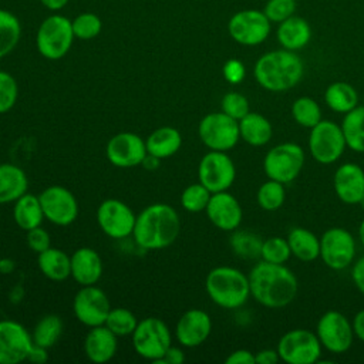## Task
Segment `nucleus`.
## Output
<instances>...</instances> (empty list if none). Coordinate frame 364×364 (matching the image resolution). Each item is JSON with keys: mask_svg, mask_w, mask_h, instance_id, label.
Returning <instances> with one entry per match:
<instances>
[{"mask_svg": "<svg viewBox=\"0 0 364 364\" xmlns=\"http://www.w3.org/2000/svg\"><path fill=\"white\" fill-rule=\"evenodd\" d=\"M200 141L210 151H229L232 149L239 138V121L233 119L223 111L212 112L205 115L198 127Z\"/></svg>", "mask_w": 364, "mask_h": 364, "instance_id": "9", "label": "nucleus"}, {"mask_svg": "<svg viewBox=\"0 0 364 364\" xmlns=\"http://www.w3.org/2000/svg\"><path fill=\"white\" fill-rule=\"evenodd\" d=\"M111 310L108 296L95 284L81 286L74 296L73 311L80 323L87 327H95L105 323Z\"/></svg>", "mask_w": 364, "mask_h": 364, "instance_id": "15", "label": "nucleus"}, {"mask_svg": "<svg viewBox=\"0 0 364 364\" xmlns=\"http://www.w3.org/2000/svg\"><path fill=\"white\" fill-rule=\"evenodd\" d=\"M353 331L364 343V310H360L353 318Z\"/></svg>", "mask_w": 364, "mask_h": 364, "instance_id": "53", "label": "nucleus"}, {"mask_svg": "<svg viewBox=\"0 0 364 364\" xmlns=\"http://www.w3.org/2000/svg\"><path fill=\"white\" fill-rule=\"evenodd\" d=\"M222 73H223L225 80L229 84H239L243 81V78L246 75V68L240 60L230 58L223 64Z\"/></svg>", "mask_w": 364, "mask_h": 364, "instance_id": "47", "label": "nucleus"}, {"mask_svg": "<svg viewBox=\"0 0 364 364\" xmlns=\"http://www.w3.org/2000/svg\"><path fill=\"white\" fill-rule=\"evenodd\" d=\"M181 230L176 210L166 203L146 206L135 219L132 236L146 250H158L171 246Z\"/></svg>", "mask_w": 364, "mask_h": 364, "instance_id": "2", "label": "nucleus"}, {"mask_svg": "<svg viewBox=\"0 0 364 364\" xmlns=\"http://www.w3.org/2000/svg\"><path fill=\"white\" fill-rule=\"evenodd\" d=\"M316 334L324 348L330 353H346L353 344V324L340 311H326L317 321Z\"/></svg>", "mask_w": 364, "mask_h": 364, "instance_id": "14", "label": "nucleus"}, {"mask_svg": "<svg viewBox=\"0 0 364 364\" xmlns=\"http://www.w3.org/2000/svg\"><path fill=\"white\" fill-rule=\"evenodd\" d=\"M71 277L81 286L95 284L102 274V260L91 247H80L71 256Z\"/></svg>", "mask_w": 364, "mask_h": 364, "instance_id": "24", "label": "nucleus"}, {"mask_svg": "<svg viewBox=\"0 0 364 364\" xmlns=\"http://www.w3.org/2000/svg\"><path fill=\"white\" fill-rule=\"evenodd\" d=\"M324 102L336 112L347 114L358 104V94L353 85L344 81L331 82L324 91Z\"/></svg>", "mask_w": 364, "mask_h": 364, "instance_id": "32", "label": "nucleus"}, {"mask_svg": "<svg viewBox=\"0 0 364 364\" xmlns=\"http://www.w3.org/2000/svg\"><path fill=\"white\" fill-rule=\"evenodd\" d=\"M225 363L226 364H256L255 354L245 348H239V350H235L233 353H230L226 357Z\"/></svg>", "mask_w": 364, "mask_h": 364, "instance_id": "48", "label": "nucleus"}, {"mask_svg": "<svg viewBox=\"0 0 364 364\" xmlns=\"http://www.w3.org/2000/svg\"><path fill=\"white\" fill-rule=\"evenodd\" d=\"M358 237H360V240L364 246V219H363V222L360 223V228H358Z\"/></svg>", "mask_w": 364, "mask_h": 364, "instance_id": "56", "label": "nucleus"}, {"mask_svg": "<svg viewBox=\"0 0 364 364\" xmlns=\"http://www.w3.org/2000/svg\"><path fill=\"white\" fill-rule=\"evenodd\" d=\"M247 277L250 296L264 307L282 309L296 299L297 279L284 264L259 262Z\"/></svg>", "mask_w": 364, "mask_h": 364, "instance_id": "1", "label": "nucleus"}, {"mask_svg": "<svg viewBox=\"0 0 364 364\" xmlns=\"http://www.w3.org/2000/svg\"><path fill=\"white\" fill-rule=\"evenodd\" d=\"M291 256L290 246L287 243V239H283L280 236H273L262 243L260 257L269 263H277L284 264L289 257Z\"/></svg>", "mask_w": 364, "mask_h": 364, "instance_id": "42", "label": "nucleus"}, {"mask_svg": "<svg viewBox=\"0 0 364 364\" xmlns=\"http://www.w3.org/2000/svg\"><path fill=\"white\" fill-rule=\"evenodd\" d=\"M276 37L283 48L297 51L309 44L311 38V28L307 20L293 14L291 17L279 23Z\"/></svg>", "mask_w": 364, "mask_h": 364, "instance_id": "25", "label": "nucleus"}, {"mask_svg": "<svg viewBox=\"0 0 364 364\" xmlns=\"http://www.w3.org/2000/svg\"><path fill=\"white\" fill-rule=\"evenodd\" d=\"M257 203L262 209L264 210H277L282 208L286 199V191H284V183L269 179L267 182L262 183L257 193H256Z\"/></svg>", "mask_w": 364, "mask_h": 364, "instance_id": "37", "label": "nucleus"}, {"mask_svg": "<svg viewBox=\"0 0 364 364\" xmlns=\"http://www.w3.org/2000/svg\"><path fill=\"white\" fill-rule=\"evenodd\" d=\"M351 279L355 287L364 296V256L360 257L357 262H354L353 270H351Z\"/></svg>", "mask_w": 364, "mask_h": 364, "instance_id": "50", "label": "nucleus"}, {"mask_svg": "<svg viewBox=\"0 0 364 364\" xmlns=\"http://www.w3.org/2000/svg\"><path fill=\"white\" fill-rule=\"evenodd\" d=\"M37 264L40 272L50 280L61 282L71 276V259L57 247H48L38 253Z\"/></svg>", "mask_w": 364, "mask_h": 364, "instance_id": "29", "label": "nucleus"}, {"mask_svg": "<svg viewBox=\"0 0 364 364\" xmlns=\"http://www.w3.org/2000/svg\"><path fill=\"white\" fill-rule=\"evenodd\" d=\"M346 138L341 125L334 121L321 119L310 128L309 151L318 164L330 165L340 159L346 149Z\"/></svg>", "mask_w": 364, "mask_h": 364, "instance_id": "7", "label": "nucleus"}, {"mask_svg": "<svg viewBox=\"0 0 364 364\" xmlns=\"http://www.w3.org/2000/svg\"><path fill=\"white\" fill-rule=\"evenodd\" d=\"M212 331L209 314L199 309L186 310L176 323V338L183 347H198L206 341Z\"/></svg>", "mask_w": 364, "mask_h": 364, "instance_id": "21", "label": "nucleus"}, {"mask_svg": "<svg viewBox=\"0 0 364 364\" xmlns=\"http://www.w3.org/2000/svg\"><path fill=\"white\" fill-rule=\"evenodd\" d=\"M74 38L71 20L61 14H51L41 21L36 34V46L44 58L60 60L70 51Z\"/></svg>", "mask_w": 364, "mask_h": 364, "instance_id": "5", "label": "nucleus"}, {"mask_svg": "<svg viewBox=\"0 0 364 364\" xmlns=\"http://www.w3.org/2000/svg\"><path fill=\"white\" fill-rule=\"evenodd\" d=\"M222 111L232 117L236 121H240L245 115L250 112L249 108V101L243 94L239 92H228L223 95L220 101Z\"/></svg>", "mask_w": 364, "mask_h": 364, "instance_id": "44", "label": "nucleus"}, {"mask_svg": "<svg viewBox=\"0 0 364 364\" xmlns=\"http://www.w3.org/2000/svg\"><path fill=\"white\" fill-rule=\"evenodd\" d=\"M263 13L272 23H282L296 13V0H267Z\"/></svg>", "mask_w": 364, "mask_h": 364, "instance_id": "45", "label": "nucleus"}, {"mask_svg": "<svg viewBox=\"0 0 364 364\" xmlns=\"http://www.w3.org/2000/svg\"><path fill=\"white\" fill-rule=\"evenodd\" d=\"M38 199L44 219L57 226H67L73 223L78 215L77 199L64 186H48L38 195Z\"/></svg>", "mask_w": 364, "mask_h": 364, "instance_id": "16", "label": "nucleus"}, {"mask_svg": "<svg viewBox=\"0 0 364 364\" xmlns=\"http://www.w3.org/2000/svg\"><path fill=\"white\" fill-rule=\"evenodd\" d=\"M21 37V24L17 16L9 10L0 9V58L9 55L18 44Z\"/></svg>", "mask_w": 364, "mask_h": 364, "instance_id": "34", "label": "nucleus"}, {"mask_svg": "<svg viewBox=\"0 0 364 364\" xmlns=\"http://www.w3.org/2000/svg\"><path fill=\"white\" fill-rule=\"evenodd\" d=\"M212 192L200 182L186 186L181 195V205L188 212H202L206 209Z\"/></svg>", "mask_w": 364, "mask_h": 364, "instance_id": "40", "label": "nucleus"}, {"mask_svg": "<svg viewBox=\"0 0 364 364\" xmlns=\"http://www.w3.org/2000/svg\"><path fill=\"white\" fill-rule=\"evenodd\" d=\"M291 117L299 125L313 128L321 121V108L316 100L310 97H300L291 104Z\"/></svg>", "mask_w": 364, "mask_h": 364, "instance_id": "36", "label": "nucleus"}, {"mask_svg": "<svg viewBox=\"0 0 364 364\" xmlns=\"http://www.w3.org/2000/svg\"><path fill=\"white\" fill-rule=\"evenodd\" d=\"M291 255L301 262H313L320 256V239L304 228H293L287 235Z\"/></svg>", "mask_w": 364, "mask_h": 364, "instance_id": "31", "label": "nucleus"}, {"mask_svg": "<svg viewBox=\"0 0 364 364\" xmlns=\"http://www.w3.org/2000/svg\"><path fill=\"white\" fill-rule=\"evenodd\" d=\"M199 182L212 193L228 191L236 176L235 164L223 151H209L198 166Z\"/></svg>", "mask_w": 364, "mask_h": 364, "instance_id": "12", "label": "nucleus"}, {"mask_svg": "<svg viewBox=\"0 0 364 364\" xmlns=\"http://www.w3.org/2000/svg\"><path fill=\"white\" fill-rule=\"evenodd\" d=\"M272 21L260 10L246 9L235 13L228 21L229 36L242 46L262 44L270 34Z\"/></svg>", "mask_w": 364, "mask_h": 364, "instance_id": "11", "label": "nucleus"}, {"mask_svg": "<svg viewBox=\"0 0 364 364\" xmlns=\"http://www.w3.org/2000/svg\"><path fill=\"white\" fill-rule=\"evenodd\" d=\"M135 219L132 209L118 199H105L97 209V222L101 230L112 239L132 235Z\"/></svg>", "mask_w": 364, "mask_h": 364, "instance_id": "17", "label": "nucleus"}, {"mask_svg": "<svg viewBox=\"0 0 364 364\" xmlns=\"http://www.w3.org/2000/svg\"><path fill=\"white\" fill-rule=\"evenodd\" d=\"M255 361H256V364H276L280 361V357H279L277 350L264 348L255 354Z\"/></svg>", "mask_w": 364, "mask_h": 364, "instance_id": "51", "label": "nucleus"}, {"mask_svg": "<svg viewBox=\"0 0 364 364\" xmlns=\"http://www.w3.org/2000/svg\"><path fill=\"white\" fill-rule=\"evenodd\" d=\"M17 97L18 85L16 78L11 74L0 70V114L10 111L16 105Z\"/></svg>", "mask_w": 364, "mask_h": 364, "instance_id": "43", "label": "nucleus"}, {"mask_svg": "<svg viewBox=\"0 0 364 364\" xmlns=\"http://www.w3.org/2000/svg\"><path fill=\"white\" fill-rule=\"evenodd\" d=\"M13 218L17 226L26 232L40 226L44 219V213H43L38 196L27 192L23 196H20L14 202Z\"/></svg>", "mask_w": 364, "mask_h": 364, "instance_id": "30", "label": "nucleus"}, {"mask_svg": "<svg viewBox=\"0 0 364 364\" xmlns=\"http://www.w3.org/2000/svg\"><path fill=\"white\" fill-rule=\"evenodd\" d=\"M240 138L252 146L266 145L273 135L270 121L257 112H249L239 121Z\"/></svg>", "mask_w": 364, "mask_h": 364, "instance_id": "28", "label": "nucleus"}, {"mask_svg": "<svg viewBox=\"0 0 364 364\" xmlns=\"http://www.w3.org/2000/svg\"><path fill=\"white\" fill-rule=\"evenodd\" d=\"M159 158H155V156H152V155H146L145 156V159H144V162L141 164V165H144L148 171H154V169H156L158 168V165H159Z\"/></svg>", "mask_w": 364, "mask_h": 364, "instance_id": "55", "label": "nucleus"}, {"mask_svg": "<svg viewBox=\"0 0 364 364\" xmlns=\"http://www.w3.org/2000/svg\"><path fill=\"white\" fill-rule=\"evenodd\" d=\"M115 336L124 337V336H131L138 324V320L135 314L125 309V307H115L111 309L105 323H104Z\"/></svg>", "mask_w": 364, "mask_h": 364, "instance_id": "38", "label": "nucleus"}, {"mask_svg": "<svg viewBox=\"0 0 364 364\" xmlns=\"http://www.w3.org/2000/svg\"><path fill=\"white\" fill-rule=\"evenodd\" d=\"M1 263H3V260H0V270H1V266H3Z\"/></svg>", "mask_w": 364, "mask_h": 364, "instance_id": "58", "label": "nucleus"}, {"mask_svg": "<svg viewBox=\"0 0 364 364\" xmlns=\"http://www.w3.org/2000/svg\"><path fill=\"white\" fill-rule=\"evenodd\" d=\"M205 289L215 304L229 310L243 306L250 296L249 277L230 266L212 269L205 279Z\"/></svg>", "mask_w": 364, "mask_h": 364, "instance_id": "4", "label": "nucleus"}, {"mask_svg": "<svg viewBox=\"0 0 364 364\" xmlns=\"http://www.w3.org/2000/svg\"><path fill=\"white\" fill-rule=\"evenodd\" d=\"M262 243L263 242L257 235L249 233V232H236L230 237V245L233 252L237 256L245 259H255L260 256Z\"/></svg>", "mask_w": 364, "mask_h": 364, "instance_id": "41", "label": "nucleus"}, {"mask_svg": "<svg viewBox=\"0 0 364 364\" xmlns=\"http://www.w3.org/2000/svg\"><path fill=\"white\" fill-rule=\"evenodd\" d=\"M132 336V346L142 358L158 361L171 346L168 326L156 317H146L138 321Z\"/></svg>", "mask_w": 364, "mask_h": 364, "instance_id": "8", "label": "nucleus"}, {"mask_svg": "<svg viewBox=\"0 0 364 364\" xmlns=\"http://www.w3.org/2000/svg\"><path fill=\"white\" fill-rule=\"evenodd\" d=\"M185 361V354L179 347H173L172 344L168 347V350L164 353V355L155 361L159 364H182Z\"/></svg>", "mask_w": 364, "mask_h": 364, "instance_id": "49", "label": "nucleus"}, {"mask_svg": "<svg viewBox=\"0 0 364 364\" xmlns=\"http://www.w3.org/2000/svg\"><path fill=\"white\" fill-rule=\"evenodd\" d=\"M206 215L209 220L220 230H235L242 222V206L239 200L228 191L216 192L210 195L206 206Z\"/></svg>", "mask_w": 364, "mask_h": 364, "instance_id": "20", "label": "nucleus"}, {"mask_svg": "<svg viewBox=\"0 0 364 364\" xmlns=\"http://www.w3.org/2000/svg\"><path fill=\"white\" fill-rule=\"evenodd\" d=\"M355 256V240L343 228H330L320 237V257L333 270L348 267Z\"/></svg>", "mask_w": 364, "mask_h": 364, "instance_id": "13", "label": "nucleus"}, {"mask_svg": "<svg viewBox=\"0 0 364 364\" xmlns=\"http://www.w3.org/2000/svg\"><path fill=\"white\" fill-rule=\"evenodd\" d=\"M28 361L31 363H37V364H43L48 360V353H47V348L41 347V346H36L33 344L30 353H28V357H27Z\"/></svg>", "mask_w": 364, "mask_h": 364, "instance_id": "52", "label": "nucleus"}, {"mask_svg": "<svg viewBox=\"0 0 364 364\" xmlns=\"http://www.w3.org/2000/svg\"><path fill=\"white\" fill-rule=\"evenodd\" d=\"M341 129L346 144L354 152H364V107L357 105L344 114Z\"/></svg>", "mask_w": 364, "mask_h": 364, "instance_id": "33", "label": "nucleus"}, {"mask_svg": "<svg viewBox=\"0 0 364 364\" xmlns=\"http://www.w3.org/2000/svg\"><path fill=\"white\" fill-rule=\"evenodd\" d=\"M28 181L21 168L13 164L0 165V205L16 202L27 192Z\"/></svg>", "mask_w": 364, "mask_h": 364, "instance_id": "26", "label": "nucleus"}, {"mask_svg": "<svg viewBox=\"0 0 364 364\" xmlns=\"http://www.w3.org/2000/svg\"><path fill=\"white\" fill-rule=\"evenodd\" d=\"M40 1H41V4H43L46 9H48V10H51V11H58V10H61L63 7H65L70 0H40Z\"/></svg>", "mask_w": 364, "mask_h": 364, "instance_id": "54", "label": "nucleus"}, {"mask_svg": "<svg viewBox=\"0 0 364 364\" xmlns=\"http://www.w3.org/2000/svg\"><path fill=\"white\" fill-rule=\"evenodd\" d=\"M63 334V321L57 314H47L41 317L33 328V344L44 348L53 347Z\"/></svg>", "mask_w": 364, "mask_h": 364, "instance_id": "35", "label": "nucleus"}, {"mask_svg": "<svg viewBox=\"0 0 364 364\" xmlns=\"http://www.w3.org/2000/svg\"><path fill=\"white\" fill-rule=\"evenodd\" d=\"M277 353L282 361L287 364H313L320 360L321 343L317 334L294 328L282 336L277 343Z\"/></svg>", "mask_w": 364, "mask_h": 364, "instance_id": "10", "label": "nucleus"}, {"mask_svg": "<svg viewBox=\"0 0 364 364\" xmlns=\"http://www.w3.org/2000/svg\"><path fill=\"white\" fill-rule=\"evenodd\" d=\"M145 145L149 155L165 159L179 151L182 136L181 132L173 127H161L148 135Z\"/></svg>", "mask_w": 364, "mask_h": 364, "instance_id": "27", "label": "nucleus"}, {"mask_svg": "<svg viewBox=\"0 0 364 364\" xmlns=\"http://www.w3.org/2000/svg\"><path fill=\"white\" fill-rule=\"evenodd\" d=\"M304 74L301 58L290 50H274L263 54L255 64L253 75L260 87L273 92L293 88Z\"/></svg>", "mask_w": 364, "mask_h": 364, "instance_id": "3", "label": "nucleus"}, {"mask_svg": "<svg viewBox=\"0 0 364 364\" xmlns=\"http://www.w3.org/2000/svg\"><path fill=\"white\" fill-rule=\"evenodd\" d=\"M304 165V151L294 142H284L267 151L263 169L269 179L289 183L294 181Z\"/></svg>", "mask_w": 364, "mask_h": 364, "instance_id": "6", "label": "nucleus"}, {"mask_svg": "<svg viewBox=\"0 0 364 364\" xmlns=\"http://www.w3.org/2000/svg\"><path fill=\"white\" fill-rule=\"evenodd\" d=\"M117 337L105 324L91 327L84 340V351L88 360L97 364L109 361L118 348Z\"/></svg>", "mask_w": 364, "mask_h": 364, "instance_id": "23", "label": "nucleus"}, {"mask_svg": "<svg viewBox=\"0 0 364 364\" xmlns=\"http://www.w3.org/2000/svg\"><path fill=\"white\" fill-rule=\"evenodd\" d=\"M334 191L337 198L348 205L360 203L364 198V171L357 164H343L334 173Z\"/></svg>", "mask_w": 364, "mask_h": 364, "instance_id": "22", "label": "nucleus"}, {"mask_svg": "<svg viewBox=\"0 0 364 364\" xmlns=\"http://www.w3.org/2000/svg\"><path fill=\"white\" fill-rule=\"evenodd\" d=\"M105 154L108 161L118 168L141 165L148 155L145 141L134 132H119L111 136Z\"/></svg>", "mask_w": 364, "mask_h": 364, "instance_id": "19", "label": "nucleus"}, {"mask_svg": "<svg viewBox=\"0 0 364 364\" xmlns=\"http://www.w3.org/2000/svg\"><path fill=\"white\" fill-rule=\"evenodd\" d=\"M33 347L31 334L14 320H0V364L26 361Z\"/></svg>", "mask_w": 364, "mask_h": 364, "instance_id": "18", "label": "nucleus"}, {"mask_svg": "<svg viewBox=\"0 0 364 364\" xmlns=\"http://www.w3.org/2000/svg\"><path fill=\"white\" fill-rule=\"evenodd\" d=\"M71 27L75 38L92 40L101 33L102 21L95 13L84 11L71 20Z\"/></svg>", "mask_w": 364, "mask_h": 364, "instance_id": "39", "label": "nucleus"}, {"mask_svg": "<svg viewBox=\"0 0 364 364\" xmlns=\"http://www.w3.org/2000/svg\"><path fill=\"white\" fill-rule=\"evenodd\" d=\"M360 205H361V208H363V209H364V198H363V199H361V200H360Z\"/></svg>", "mask_w": 364, "mask_h": 364, "instance_id": "57", "label": "nucleus"}, {"mask_svg": "<svg viewBox=\"0 0 364 364\" xmlns=\"http://www.w3.org/2000/svg\"><path fill=\"white\" fill-rule=\"evenodd\" d=\"M26 239H27L28 247L33 252H36L37 255L47 250L48 247H51V237H50L48 232L40 226L27 230Z\"/></svg>", "mask_w": 364, "mask_h": 364, "instance_id": "46", "label": "nucleus"}]
</instances>
